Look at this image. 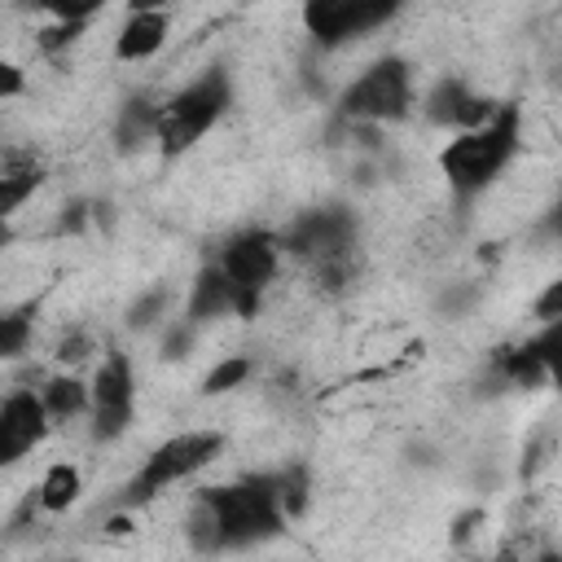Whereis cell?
Returning <instances> with one entry per match:
<instances>
[{
  "label": "cell",
  "instance_id": "cell-4",
  "mask_svg": "<svg viewBox=\"0 0 562 562\" xmlns=\"http://www.w3.org/2000/svg\"><path fill=\"white\" fill-rule=\"evenodd\" d=\"M228 105H233V79H228L224 66H211L198 79H189L184 88H176L162 101V114H158V149H162V158L189 154L228 114Z\"/></svg>",
  "mask_w": 562,
  "mask_h": 562
},
{
  "label": "cell",
  "instance_id": "cell-3",
  "mask_svg": "<svg viewBox=\"0 0 562 562\" xmlns=\"http://www.w3.org/2000/svg\"><path fill=\"white\" fill-rule=\"evenodd\" d=\"M281 246H285V255L312 263V272L325 290H342L356 277L360 224L347 206H316V211H303L281 233Z\"/></svg>",
  "mask_w": 562,
  "mask_h": 562
},
{
  "label": "cell",
  "instance_id": "cell-13",
  "mask_svg": "<svg viewBox=\"0 0 562 562\" xmlns=\"http://www.w3.org/2000/svg\"><path fill=\"white\" fill-rule=\"evenodd\" d=\"M224 312H237V290H233V281H228V272L220 263H206V268H198L193 285H189L184 316L206 325V321H215Z\"/></svg>",
  "mask_w": 562,
  "mask_h": 562
},
{
  "label": "cell",
  "instance_id": "cell-5",
  "mask_svg": "<svg viewBox=\"0 0 562 562\" xmlns=\"http://www.w3.org/2000/svg\"><path fill=\"white\" fill-rule=\"evenodd\" d=\"M224 443H228L224 430H176V435H167L158 448H149V457H145L140 470L127 479V487L119 492L114 505H119V509H136V505L162 496L167 487H176V483L202 474L211 461H220Z\"/></svg>",
  "mask_w": 562,
  "mask_h": 562
},
{
  "label": "cell",
  "instance_id": "cell-21",
  "mask_svg": "<svg viewBox=\"0 0 562 562\" xmlns=\"http://www.w3.org/2000/svg\"><path fill=\"white\" fill-rule=\"evenodd\" d=\"M31 312H35V307H18V312L0 316V356H4V360H18V356L26 351L31 329H35V316H31Z\"/></svg>",
  "mask_w": 562,
  "mask_h": 562
},
{
  "label": "cell",
  "instance_id": "cell-27",
  "mask_svg": "<svg viewBox=\"0 0 562 562\" xmlns=\"http://www.w3.org/2000/svg\"><path fill=\"white\" fill-rule=\"evenodd\" d=\"M531 316L544 325V321H558L562 316V277H553L540 294H536V303H531Z\"/></svg>",
  "mask_w": 562,
  "mask_h": 562
},
{
  "label": "cell",
  "instance_id": "cell-12",
  "mask_svg": "<svg viewBox=\"0 0 562 562\" xmlns=\"http://www.w3.org/2000/svg\"><path fill=\"white\" fill-rule=\"evenodd\" d=\"M171 35V13L154 9V13H127V22L114 35V57L119 61H149L154 53H162Z\"/></svg>",
  "mask_w": 562,
  "mask_h": 562
},
{
  "label": "cell",
  "instance_id": "cell-11",
  "mask_svg": "<svg viewBox=\"0 0 562 562\" xmlns=\"http://www.w3.org/2000/svg\"><path fill=\"white\" fill-rule=\"evenodd\" d=\"M496 105H501V101H492L487 92H474L461 75H443V79L426 92V101H422L426 119H430V123H439V127H452V132L479 127L483 119H492V114H496Z\"/></svg>",
  "mask_w": 562,
  "mask_h": 562
},
{
  "label": "cell",
  "instance_id": "cell-1",
  "mask_svg": "<svg viewBox=\"0 0 562 562\" xmlns=\"http://www.w3.org/2000/svg\"><path fill=\"white\" fill-rule=\"evenodd\" d=\"M290 522L281 501V474L255 470L233 483L202 487L184 514V536L198 553H228V549H255L272 536H281Z\"/></svg>",
  "mask_w": 562,
  "mask_h": 562
},
{
  "label": "cell",
  "instance_id": "cell-2",
  "mask_svg": "<svg viewBox=\"0 0 562 562\" xmlns=\"http://www.w3.org/2000/svg\"><path fill=\"white\" fill-rule=\"evenodd\" d=\"M522 145V110L518 101H501L492 119H483L479 127L452 132V140L439 149V176L452 189L457 202H470L479 193H487L505 167L518 158Z\"/></svg>",
  "mask_w": 562,
  "mask_h": 562
},
{
  "label": "cell",
  "instance_id": "cell-15",
  "mask_svg": "<svg viewBox=\"0 0 562 562\" xmlns=\"http://www.w3.org/2000/svg\"><path fill=\"white\" fill-rule=\"evenodd\" d=\"M158 114H162V101H154V97H127L119 105V119H114V145L123 154H132L145 140H158Z\"/></svg>",
  "mask_w": 562,
  "mask_h": 562
},
{
  "label": "cell",
  "instance_id": "cell-8",
  "mask_svg": "<svg viewBox=\"0 0 562 562\" xmlns=\"http://www.w3.org/2000/svg\"><path fill=\"white\" fill-rule=\"evenodd\" d=\"M404 0H303V31L316 48H342L386 26Z\"/></svg>",
  "mask_w": 562,
  "mask_h": 562
},
{
  "label": "cell",
  "instance_id": "cell-31",
  "mask_svg": "<svg viewBox=\"0 0 562 562\" xmlns=\"http://www.w3.org/2000/svg\"><path fill=\"white\" fill-rule=\"evenodd\" d=\"M544 224H549V233H558V237H562V189H558V198H553V206H549V220H544Z\"/></svg>",
  "mask_w": 562,
  "mask_h": 562
},
{
  "label": "cell",
  "instance_id": "cell-25",
  "mask_svg": "<svg viewBox=\"0 0 562 562\" xmlns=\"http://www.w3.org/2000/svg\"><path fill=\"white\" fill-rule=\"evenodd\" d=\"M193 338H198V321L180 316V321L167 329V338H162V360H184L189 347H193Z\"/></svg>",
  "mask_w": 562,
  "mask_h": 562
},
{
  "label": "cell",
  "instance_id": "cell-30",
  "mask_svg": "<svg viewBox=\"0 0 562 562\" xmlns=\"http://www.w3.org/2000/svg\"><path fill=\"white\" fill-rule=\"evenodd\" d=\"M127 13H154V9H171V0H123Z\"/></svg>",
  "mask_w": 562,
  "mask_h": 562
},
{
  "label": "cell",
  "instance_id": "cell-23",
  "mask_svg": "<svg viewBox=\"0 0 562 562\" xmlns=\"http://www.w3.org/2000/svg\"><path fill=\"white\" fill-rule=\"evenodd\" d=\"M26 4L48 13L53 22H92L110 0H26Z\"/></svg>",
  "mask_w": 562,
  "mask_h": 562
},
{
  "label": "cell",
  "instance_id": "cell-18",
  "mask_svg": "<svg viewBox=\"0 0 562 562\" xmlns=\"http://www.w3.org/2000/svg\"><path fill=\"white\" fill-rule=\"evenodd\" d=\"M496 373L509 382V386H540V382H549L544 378V364H540V356H536V347H531V338L527 342H518V347H505L501 351V360H496Z\"/></svg>",
  "mask_w": 562,
  "mask_h": 562
},
{
  "label": "cell",
  "instance_id": "cell-29",
  "mask_svg": "<svg viewBox=\"0 0 562 562\" xmlns=\"http://www.w3.org/2000/svg\"><path fill=\"white\" fill-rule=\"evenodd\" d=\"M479 522H483V509H470V514H461V518H452V544H461V540H470Z\"/></svg>",
  "mask_w": 562,
  "mask_h": 562
},
{
  "label": "cell",
  "instance_id": "cell-20",
  "mask_svg": "<svg viewBox=\"0 0 562 562\" xmlns=\"http://www.w3.org/2000/svg\"><path fill=\"white\" fill-rule=\"evenodd\" d=\"M531 347H536V356H540V364H544V378L562 391V316H558V321H544L540 334L531 338Z\"/></svg>",
  "mask_w": 562,
  "mask_h": 562
},
{
  "label": "cell",
  "instance_id": "cell-26",
  "mask_svg": "<svg viewBox=\"0 0 562 562\" xmlns=\"http://www.w3.org/2000/svg\"><path fill=\"white\" fill-rule=\"evenodd\" d=\"M88 351H92L88 329H70V334H61V342H57V351H53V356H57V364H61V369H75Z\"/></svg>",
  "mask_w": 562,
  "mask_h": 562
},
{
  "label": "cell",
  "instance_id": "cell-19",
  "mask_svg": "<svg viewBox=\"0 0 562 562\" xmlns=\"http://www.w3.org/2000/svg\"><path fill=\"white\" fill-rule=\"evenodd\" d=\"M250 373H255V360H250V356H224V360H215V364L206 369V378H202L198 391H202V395H228V391L246 386Z\"/></svg>",
  "mask_w": 562,
  "mask_h": 562
},
{
  "label": "cell",
  "instance_id": "cell-10",
  "mask_svg": "<svg viewBox=\"0 0 562 562\" xmlns=\"http://www.w3.org/2000/svg\"><path fill=\"white\" fill-rule=\"evenodd\" d=\"M53 430V413L44 404L40 391H9L4 404H0V461L4 465H18L35 443H44Z\"/></svg>",
  "mask_w": 562,
  "mask_h": 562
},
{
  "label": "cell",
  "instance_id": "cell-17",
  "mask_svg": "<svg viewBox=\"0 0 562 562\" xmlns=\"http://www.w3.org/2000/svg\"><path fill=\"white\" fill-rule=\"evenodd\" d=\"M53 422H70V417H83L92 408V382L75 378V373H53L44 386H40Z\"/></svg>",
  "mask_w": 562,
  "mask_h": 562
},
{
  "label": "cell",
  "instance_id": "cell-24",
  "mask_svg": "<svg viewBox=\"0 0 562 562\" xmlns=\"http://www.w3.org/2000/svg\"><path fill=\"white\" fill-rule=\"evenodd\" d=\"M167 303H171V290L167 285H154V290H145L132 307H127V329H149L162 312H167Z\"/></svg>",
  "mask_w": 562,
  "mask_h": 562
},
{
  "label": "cell",
  "instance_id": "cell-9",
  "mask_svg": "<svg viewBox=\"0 0 562 562\" xmlns=\"http://www.w3.org/2000/svg\"><path fill=\"white\" fill-rule=\"evenodd\" d=\"M136 422V373L127 351H110L92 373V408H88V435L97 443H114Z\"/></svg>",
  "mask_w": 562,
  "mask_h": 562
},
{
  "label": "cell",
  "instance_id": "cell-22",
  "mask_svg": "<svg viewBox=\"0 0 562 562\" xmlns=\"http://www.w3.org/2000/svg\"><path fill=\"white\" fill-rule=\"evenodd\" d=\"M277 474H281V501H285V514L299 518V514L307 509V501H312V474H307V465H285V470H277Z\"/></svg>",
  "mask_w": 562,
  "mask_h": 562
},
{
  "label": "cell",
  "instance_id": "cell-7",
  "mask_svg": "<svg viewBox=\"0 0 562 562\" xmlns=\"http://www.w3.org/2000/svg\"><path fill=\"white\" fill-rule=\"evenodd\" d=\"M281 233H268V228H246L237 237L224 241L220 250V268L228 272L233 290H237V316H255L268 285L277 281V268H281Z\"/></svg>",
  "mask_w": 562,
  "mask_h": 562
},
{
  "label": "cell",
  "instance_id": "cell-6",
  "mask_svg": "<svg viewBox=\"0 0 562 562\" xmlns=\"http://www.w3.org/2000/svg\"><path fill=\"white\" fill-rule=\"evenodd\" d=\"M413 114V66L395 53L369 61L342 92H338V119L360 127L400 123Z\"/></svg>",
  "mask_w": 562,
  "mask_h": 562
},
{
  "label": "cell",
  "instance_id": "cell-28",
  "mask_svg": "<svg viewBox=\"0 0 562 562\" xmlns=\"http://www.w3.org/2000/svg\"><path fill=\"white\" fill-rule=\"evenodd\" d=\"M18 92H22V66L4 61V66H0V97H4V101H13Z\"/></svg>",
  "mask_w": 562,
  "mask_h": 562
},
{
  "label": "cell",
  "instance_id": "cell-14",
  "mask_svg": "<svg viewBox=\"0 0 562 562\" xmlns=\"http://www.w3.org/2000/svg\"><path fill=\"white\" fill-rule=\"evenodd\" d=\"M44 180V167L35 162V154H22V149H4V162H0V215H18L22 202L40 189Z\"/></svg>",
  "mask_w": 562,
  "mask_h": 562
},
{
  "label": "cell",
  "instance_id": "cell-16",
  "mask_svg": "<svg viewBox=\"0 0 562 562\" xmlns=\"http://www.w3.org/2000/svg\"><path fill=\"white\" fill-rule=\"evenodd\" d=\"M79 492H83V474H79V465H70V461H53V465L40 474L35 505H40L44 514H66V509L79 501Z\"/></svg>",
  "mask_w": 562,
  "mask_h": 562
}]
</instances>
